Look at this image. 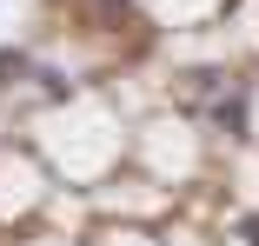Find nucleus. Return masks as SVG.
I'll list each match as a JSON object with an SVG mask.
<instances>
[{
	"mask_svg": "<svg viewBox=\"0 0 259 246\" xmlns=\"http://www.w3.org/2000/svg\"><path fill=\"white\" fill-rule=\"evenodd\" d=\"M239 239H246V246H259V213H246V220H239Z\"/></svg>",
	"mask_w": 259,
	"mask_h": 246,
	"instance_id": "1",
	"label": "nucleus"
}]
</instances>
